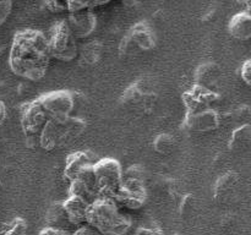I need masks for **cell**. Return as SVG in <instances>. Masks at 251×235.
I'll list each match as a JSON object with an SVG mask.
<instances>
[{
	"label": "cell",
	"mask_w": 251,
	"mask_h": 235,
	"mask_svg": "<svg viewBox=\"0 0 251 235\" xmlns=\"http://www.w3.org/2000/svg\"><path fill=\"white\" fill-rule=\"evenodd\" d=\"M86 224L103 235H126L132 227L131 218L120 211L113 197L98 196L87 210Z\"/></svg>",
	"instance_id": "2"
},
{
	"label": "cell",
	"mask_w": 251,
	"mask_h": 235,
	"mask_svg": "<svg viewBox=\"0 0 251 235\" xmlns=\"http://www.w3.org/2000/svg\"><path fill=\"white\" fill-rule=\"evenodd\" d=\"M98 161L97 154L92 151H75L68 154L65 159V166H64V176L66 180L73 181L76 176L85 170L88 166H92Z\"/></svg>",
	"instance_id": "14"
},
{
	"label": "cell",
	"mask_w": 251,
	"mask_h": 235,
	"mask_svg": "<svg viewBox=\"0 0 251 235\" xmlns=\"http://www.w3.org/2000/svg\"><path fill=\"white\" fill-rule=\"evenodd\" d=\"M47 39L51 58L60 61H71L77 56V39L71 32L66 19L59 20L51 26L50 34Z\"/></svg>",
	"instance_id": "5"
},
{
	"label": "cell",
	"mask_w": 251,
	"mask_h": 235,
	"mask_svg": "<svg viewBox=\"0 0 251 235\" xmlns=\"http://www.w3.org/2000/svg\"><path fill=\"white\" fill-rule=\"evenodd\" d=\"M251 142V126L250 124H243L234 129L230 134L229 148L233 151H240L247 148Z\"/></svg>",
	"instance_id": "20"
},
{
	"label": "cell",
	"mask_w": 251,
	"mask_h": 235,
	"mask_svg": "<svg viewBox=\"0 0 251 235\" xmlns=\"http://www.w3.org/2000/svg\"><path fill=\"white\" fill-rule=\"evenodd\" d=\"M228 32L238 41H249L251 38V15L248 10L237 12L228 22Z\"/></svg>",
	"instance_id": "19"
},
{
	"label": "cell",
	"mask_w": 251,
	"mask_h": 235,
	"mask_svg": "<svg viewBox=\"0 0 251 235\" xmlns=\"http://www.w3.org/2000/svg\"><path fill=\"white\" fill-rule=\"evenodd\" d=\"M48 39L39 29L17 31L10 47L9 68L16 76L29 81L44 77L50 64Z\"/></svg>",
	"instance_id": "1"
},
{
	"label": "cell",
	"mask_w": 251,
	"mask_h": 235,
	"mask_svg": "<svg viewBox=\"0 0 251 235\" xmlns=\"http://www.w3.org/2000/svg\"><path fill=\"white\" fill-rule=\"evenodd\" d=\"M156 33L151 24L147 21L136 22L122 39L120 54L132 55L136 50H152L156 47Z\"/></svg>",
	"instance_id": "6"
},
{
	"label": "cell",
	"mask_w": 251,
	"mask_h": 235,
	"mask_svg": "<svg viewBox=\"0 0 251 235\" xmlns=\"http://www.w3.org/2000/svg\"><path fill=\"white\" fill-rule=\"evenodd\" d=\"M123 166L118 159L112 157L98 158L92 165L98 196L114 198L123 181Z\"/></svg>",
	"instance_id": "4"
},
{
	"label": "cell",
	"mask_w": 251,
	"mask_h": 235,
	"mask_svg": "<svg viewBox=\"0 0 251 235\" xmlns=\"http://www.w3.org/2000/svg\"><path fill=\"white\" fill-rule=\"evenodd\" d=\"M135 235H164V234L158 227H147V225H142V227L137 228Z\"/></svg>",
	"instance_id": "28"
},
{
	"label": "cell",
	"mask_w": 251,
	"mask_h": 235,
	"mask_svg": "<svg viewBox=\"0 0 251 235\" xmlns=\"http://www.w3.org/2000/svg\"><path fill=\"white\" fill-rule=\"evenodd\" d=\"M44 6L51 12H63L66 9V4L61 1H46Z\"/></svg>",
	"instance_id": "30"
},
{
	"label": "cell",
	"mask_w": 251,
	"mask_h": 235,
	"mask_svg": "<svg viewBox=\"0 0 251 235\" xmlns=\"http://www.w3.org/2000/svg\"><path fill=\"white\" fill-rule=\"evenodd\" d=\"M69 195L81 198L88 205H91L98 197V190L95 183L92 166L86 168L76 176V179L70 181Z\"/></svg>",
	"instance_id": "12"
},
{
	"label": "cell",
	"mask_w": 251,
	"mask_h": 235,
	"mask_svg": "<svg viewBox=\"0 0 251 235\" xmlns=\"http://www.w3.org/2000/svg\"><path fill=\"white\" fill-rule=\"evenodd\" d=\"M157 93L153 86V81L149 78H139L129 86L123 93L122 100L127 105L135 108H153Z\"/></svg>",
	"instance_id": "8"
},
{
	"label": "cell",
	"mask_w": 251,
	"mask_h": 235,
	"mask_svg": "<svg viewBox=\"0 0 251 235\" xmlns=\"http://www.w3.org/2000/svg\"><path fill=\"white\" fill-rule=\"evenodd\" d=\"M217 98L218 94L215 91L206 90L196 85L183 93V102L186 108V113L212 108V103L217 100Z\"/></svg>",
	"instance_id": "16"
},
{
	"label": "cell",
	"mask_w": 251,
	"mask_h": 235,
	"mask_svg": "<svg viewBox=\"0 0 251 235\" xmlns=\"http://www.w3.org/2000/svg\"><path fill=\"white\" fill-rule=\"evenodd\" d=\"M195 83L194 85L200 86V87L206 88V90L213 91L218 82L221 80V70L217 64L203 63L196 68L195 71Z\"/></svg>",
	"instance_id": "18"
},
{
	"label": "cell",
	"mask_w": 251,
	"mask_h": 235,
	"mask_svg": "<svg viewBox=\"0 0 251 235\" xmlns=\"http://www.w3.org/2000/svg\"><path fill=\"white\" fill-rule=\"evenodd\" d=\"M47 227H53V228H59V224L61 222H68L66 219L65 212L63 210V206H61V201H56L50 205V207L47 211Z\"/></svg>",
	"instance_id": "22"
},
{
	"label": "cell",
	"mask_w": 251,
	"mask_h": 235,
	"mask_svg": "<svg viewBox=\"0 0 251 235\" xmlns=\"http://www.w3.org/2000/svg\"><path fill=\"white\" fill-rule=\"evenodd\" d=\"M221 124L220 114L213 108L189 112L185 114L183 125L193 132H210L218 129Z\"/></svg>",
	"instance_id": "11"
},
{
	"label": "cell",
	"mask_w": 251,
	"mask_h": 235,
	"mask_svg": "<svg viewBox=\"0 0 251 235\" xmlns=\"http://www.w3.org/2000/svg\"><path fill=\"white\" fill-rule=\"evenodd\" d=\"M38 235H70L66 233L65 230L60 229V228H53V227H44L39 230Z\"/></svg>",
	"instance_id": "31"
},
{
	"label": "cell",
	"mask_w": 251,
	"mask_h": 235,
	"mask_svg": "<svg viewBox=\"0 0 251 235\" xmlns=\"http://www.w3.org/2000/svg\"><path fill=\"white\" fill-rule=\"evenodd\" d=\"M152 146L158 153L169 154L176 147V140L171 134H159L154 137Z\"/></svg>",
	"instance_id": "23"
},
{
	"label": "cell",
	"mask_w": 251,
	"mask_h": 235,
	"mask_svg": "<svg viewBox=\"0 0 251 235\" xmlns=\"http://www.w3.org/2000/svg\"><path fill=\"white\" fill-rule=\"evenodd\" d=\"M47 120L48 115L37 98L25 103L21 109V127L26 136H33L41 132Z\"/></svg>",
	"instance_id": "10"
},
{
	"label": "cell",
	"mask_w": 251,
	"mask_h": 235,
	"mask_svg": "<svg viewBox=\"0 0 251 235\" xmlns=\"http://www.w3.org/2000/svg\"><path fill=\"white\" fill-rule=\"evenodd\" d=\"M86 126L85 120L75 115L49 118L39 134V146L44 151L63 148L82 135Z\"/></svg>",
	"instance_id": "3"
},
{
	"label": "cell",
	"mask_w": 251,
	"mask_h": 235,
	"mask_svg": "<svg viewBox=\"0 0 251 235\" xmlns=\"http://www.w3.org/2000/svg\"><path fill=\"white\" fill-rule=\"evenodd\" d=\"M37 99L42 104L49 118L74 115L76 107V93L70 90L49 91L39 95Z\"/></svg>",
	"instance_id": "7"
},
{
	"label": "cell",
	"mask_w": 251,
	"mask_h": 235,
	"mask_svg": "<svg viewBox=\"0 0 251 235\" xmlns=\"http://www.w3.org/2000/svg\"><path fill=\"white\" fill-rule=\"evenodd\" d=\"M71 32L76 39H83L90 37L97 27V16L90 9L69 14L66 19Z\"/></svg>",
	"instance_id": "13"
},
{
	"label": "cell",
	"mask_w": 251,
	"mask_h": 235,
	"mask_svg": "<svg viewBox=\"0 0 251 235\" xmlns=\"http://www.w3.org/2000/svg\"><path fill=\"white\" fill-rule=\"evenodd\" d=\"M61 206L65 212L66 219L70 224L74 225H83L86 224V215H87L88 203L82 201L81 198L75 197V196H70L61 201Z\"/></svg>",
	"instance_id": "17"
},
{
	"label": "cell",
	"mask_w": 251,
	"mask_h": 235,
	"mask_svg": "<svg viewBox=\"0 0 251 235\" xmlns=\"http://www.w3.org/2000/svg\"><path fill=\"white\" fill-rule=\"evenodd\" d=\"M71 235H103V234L100 232H98L97 229H95L93 227H91V225L83 224V225H80V227H78Z\"/></svg>",
	"instance_id": "29"
},
{
	"label": "cell",
	"mask_w": 251,
	"mask_h": 235,
	"mask_svg": "<svg viewBox=\"0 0 251 235\" xmlns=\"http://www.w3.org/2000/svg\"><path fill=\"white\" fill-rule=\"evenodd\" d=\"M118 205L129 210H139L146 203L147 191L144 181L123 179L122 185L114 196Z\"/></svg>",
	"instance_id": "9"
},
{
	"label": "cell",
	"mask_w": 251,
	"mask_h": 235,
	"mask_svg": "<svg viewBox=\"0 0 251 235\" xmlns=\"http://www.w3.org/2000/svg\"><path fill=\"white\" fill-rule=\"evenodd\" d=\"M12 11V2L10 0H2L0 1V27L6 22L10 14Z\"/></svg>",
	"instance_id": "26"
},
{
	"label": "cell",
	"mask_w": 251,
	"mask_h": 235,
	"mask_svg": "<svg viewBox=\"0 0 251 235\" xmlns=\"http://www.w3.org/2000/svg\"><path fill=\"white\" fill-rule=\"evenodd\" d=\"M145 178H146V171H145L144 166L140 164H132V165L127 166L125 170H123V179L139 180L145 183Z\"/></svg>",
	"instance_id": "25"
},
{
	"label": "cell",
	"mask_w": 251,
	"mask_h": 235,
	"mask_svg": "<svg viewBox=\"0 0 251 235\" xmlns=\"http://www.w3.org/2000/svg\"><path fill=\"white\" fill-rule=\"evenodd\" d=\"M6 105H5L4 102L0 100V125H1L2 122H4V120L6 119Z\"/></svg>",
	"instance_id": "32"
},
{
	"label": "cell",
	"mask_w": 251,
	"mask_h": 235,
	"mask_svg": "<svg viewBox=\"0 0 251 235\" xmlns=\"http://www.w3.org/2000/svg\"><path fill=\"white\" fill-rule=\"evenodd\" d=\"M240 77L247 83L248 86L251 85V60L247 59L240 66Z\"/></svg>",
	"instance_id": "27"
},
{
	"label": "cell",
	"mask_w": 251,
	"mask_h": 235,
	"mask_svg": "<svg viewBox=\"0 0 251 235\" xmlns=\"http://www.w3.org/2000/svg\"><path fill=\"white\" fill-rule=\"evenodd\" d=\"M100 51H102V46L100 42L92 41L90 43L85 44L80 50L81 61L85 65H92L98 61L100 56Z\"/></svg>",
	"instance_id": "21"
},
{
	"label": "cell",
	"mask_w": 251,
	"mask_h": 235,
	"mask_svg": "<svg viewBox=\"0 0 251 235\" xmlns=\"http://www.w3.org/2000/svg\"><path fill=\"white\" fill-rule=\"evenodd\" d=\"M27 222L21 217H16L4 225L0 235H26Z\"/></svg>",
	"instance_id": "24"
},
{
	"label": "cell",
	"mask_w": 251,
	"mask_h": 235,
	"mask_svg": "<svg viewBox=\"0 0 251 235\" xmlns=\"http://www.w3.org/2000/svg\"><path fill=\"white\" fill-rule=\"evenodd\" d=\"M239 190V175L229 170L220 176L213 185V198L218 203H229Z\"/></svg>",
	"instance_id": "15"
}]
</instances>
